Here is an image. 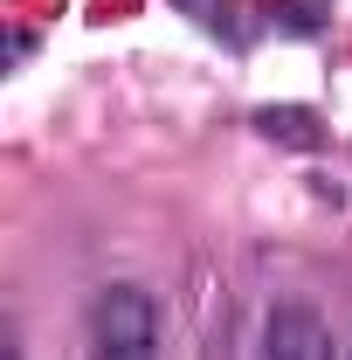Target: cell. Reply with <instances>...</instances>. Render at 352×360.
I'll list each match as a JSON object with an SVG mask.
<instances>
[{"instance_id": "cell-1", "label": "cell", "mask_w": 352, "mask_h": 360, "mask_svg": "<svg viewBox=\"0 0 352 360\" xmlns=\"http://www.w3.org/2000/svg\"><path fill=\"white\" fill-rule=\"evenodd\" d=\"M90 360H166L159 354V305L138 284H111L90 305Z\"/></svg>"}, {"instance_id": "cell-2", "label": "cell", "mask_w": 352, "mask_h": 360, "mask_svg": "<svg viewBox=\"0 0 352 360\" xmlns=\"http://www.w3.org/2000/svg\"><path fill=\"white\" fill-rule=\"evenodd\" d=\"M256 360H339V340H332L325 312H311L304 298H283V305H269V319H263Z\"/></svg>"}, {"instance_id": "cell-3", "label": "cell", "mask_w": 352, "mask_h": 360, "mask_svg": "<svg viewBox=\"0 0 352 360\" xmlns=\"http://www.w3.org/2000/svg\"><path fill=\"white\" fill-rule=\"evenodd\" d=\"M256 125H263L269 139H297V146H318V132H311V111H256Z\"/></svg>"}, {"instance_id": "cell-4", "label": "cell", "mask_w": 352, "mask_h": 360, "mask_svg": "<svg viewBox=\"0 0 352 360\" xmlns=\"http://www.w3.org/2000/svg\"><path fill=\"white\" fill-rule=\"evenodd\" d=\"M173 7H187L201 28H215V35H235V0H173Z\"/></svg>"}]
</instances>
